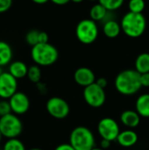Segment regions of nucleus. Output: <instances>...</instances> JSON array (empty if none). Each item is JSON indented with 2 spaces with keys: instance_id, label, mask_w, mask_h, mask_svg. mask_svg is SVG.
<instances>
[{
  "instance_id": "obj_13",
  "label": "nucleus",
  "mask_w": 149,
  "mask_h": 150,
  "mask_svg": "<svg viewBox=\"0 0 149 150\" xmlns=\"http://www.w3.org/2000/svg\"><path fill=\"white\" fill-rule=\"evenodd\" d=\"M138 140L139 137L135 131L132 129H126L119 133L116 141L124 148H131L138 142Z\"/></svg>"
},
{
  "instance_id": "obj_31",
  "label": "nucleus",
  "mask_w": 149,
  "mask_h": 150,
  "mask_svg": "<svg viewBox=\"0 0 149 150\" xmlns=\"http://www.w3.org/2000/svg\"><path fill=\"white\" fill-rule=\"evenodd\" d=\"M96 83H97L100 87H102L103 89H105L107 86L108 82H107V80L105 77H100V78H98V79L96 80Z\"/></svg>"
},
{
  "instance_id": "obj_2",
  "label": "nucleus",
  "mask_w": 149,
  "mask_h": 150,
  "mask_svg": "<svg viewBox=\"0 0 149 150\" xmlns=\"http://www.w3.org/2000/svg\"><path fill=\"white\" fill-rule=\"evenodd\" d=\"M121 29L130 38L141 37L147 27V20L142 13L128 11L121 19Z\"/></svg>"
},
{
  "instance_id": "obj_17",
  "label": "nucleus",
  "mask_w": 149,
  "mask_h": 150,
  "mask_svg": "<svg viewBox=\"0 0 149 150\" xmlns=\"http://www.w3.org/2000/svg\"><path fill=\"white\" fill-rule=\"evenodd\" d=\"M121 30H122L121 25L116 20H113V19L107 20L104 24V26H103L104 34L110 39L118 37L119 35Z\"/></svg>"
},
{
  "instance_id": "obj_15",
  "label": "nucleus",
  "mask_w": 149,
  "mask_h": 150,
  "mask_svg": "<svg viewBox=\"0 0 149 150\" xmlns=\"http://www.w3.org/2000/svg\"><path fill=\"white\" fill-rule=\"evenodd\" d=\"M11 76L16 79H21L25 76H27L28 67L27 65L21 61H15L9 64V71Z\"/></svg>"
},
{
  "instance_id": "obj_1",
  "label": "nucleus",
  "mask_w": 149,
  "mask_h": 150,
  "mask_svg": "<svg viewBox=\"0 0 149 150\" xmlns=\"http://www.w3.org/2000/svg\"><path fill=\"white\" fill-rule=\"evenodd\" d=\"M141 74L135 69H126L115 78V88L124 96H133L141 89Z\"/></svg>"
},
{
  "instance_id": "obj_41",
  "label": "nucleus",
  "mask_w": 149,
  "mask_h": 150,
  "mask_svg": "<svg viewBox=\"0 0 149 150\" xmlns=\"http://www.w3.org/2000/svg\"><path fill=\"white\" fill-rule=\"evenodd\" d=\"M0 101H1V98H0Z\"/></svg>"
},
{
  "instance_id": "obj_29",
  "label": "nucleus",
  "mask_w": 149,
  "mask_h": 150,
  "mask_svg": "<svg viewBox=\"0 0 149 150\" xmlns=\"http://www.w3.org/2000/svg\"><path fill=\"white\" fill-rule=\"evenodd\" d=\"M54 150H76L70 143H61L60 145H58Z\"/></svg>"
},
{
  "instance_id": "obj_3",
  "label": "nucleus",
  "mask_w": 149,
  "mask_h": 150,
  "mask_svg": "<svg viewBox=\"0 0 149 150\" xmlns=\"http://www.w3.org/2000/svg\"><path fill=\"white\" fill-rule=\"evenodd\" d=\"M31 56L38 66L47 67L55 63L59 57L57 48L50 43H39L32 47Z\"/></svg>"
},
{
  "instance_id": "obj_26",
  "label": "nucleus",
  "mask_w": 149,
  "mask_h": 150,
  "mask_svg": "<svg viewBox=\"0 0 149 150\" xmlns=\"http://www.w3.org/2000/svg\"><path fill=\"white\" fill-rule=\"evenodd\" d=\"M11 107L9 103V100L3 99L0 101V117L8 115L11 113Z\"/></svg>"
},
{
  "instance_id": "obj_28",
  "label": "nucleus",
  "mask_w": 149,
  "mask_h": 150,
  "mask_svg": "<svg viewBox=\"0 0 149 150\" xmlns=\"http://www.w3.org/2000/svg\"><path fill=\"white\" fill-rule=\"evenodd\" d=\"M141 83L142 87H149V72L141 74Z\"/></svg>"
},
{
  "instance_id": "obj_16",
  "label": "nucleus",
  "mask_w": 149,
  "mask_h": 150,
  "mask_svg": "<svg viewBox=\"0 0 149 150\" xmlns=\"http://www.w3.org/2000/svg\"><path fill=\"white\" fill-rule=\"evenodd\" d=\"M135 108L141 118H149V93H144L138 97Z\"/></svg>"
},
{
  "instance_id": "obj_18",
  "label": "nucleus",
  "mask_w": 149,
  "mask_h": 150,
  "mask_svg": "<svg viewBox=\"0 0 149 150\" xmlns=\"http://www.w3.org/2000/svg\"><path fill=\"white\" fill-rule=\"evenodd\" d=\"M12 54L11 47L7 42L0 40V67L10 64L12 59Z\"/></svg>"
},
{
  "instance_id": "obj_8",
  "label": "nucleus",
  "mask_w": 149,
  "mask_h": 150,
  "mask_svg": "<svg viewBox=\"0 0 149 150\" xmlns=\"http://www.w3.org/2000/svg\"><path fill=\"white\" fill-rule=\"evenodd\" d=\"M46 108L48 114L57 120L67 118L70 112V107L68 102L59 97L50 98L46 104Z\"/></svg>"
},
{
  "instance_id": "obj_4",
  "label": "nucleus",
  "mask_w": 149,
  "mask_h": 150,
  "mask_svg": "<svg viewBox=\"0 0 149 150\" xmlns=\"http://www.w3.org/2000/svg\"><path fill=\"white\" fill-rule=\"evenodd\" d=\"M69 143L76 150H91L95 148V136L86 127H76L69 135Z\"/></svg>"
},
{
  "instance_id": "obj_33",
  "label": "nucleus",
  "mask_w": 149,
  "mask_h": 150,
  "mask_svg": "<svg viewBox=\"0 0 149 150\" xmlns=\"http://www.w3.org/2000/svg\"><path fill=\"white\" fill-rule=\"evenodd\" d=\"M50 1L57 5H64L66 4H68L70 0H50Z\"/></svg>"
},
{
  "instance_id": "obj_12",
  "label": "nucleus",
  "mask_w": 149,
  "mask_h": 150,
  "mask_svg": "<svg viewBox=\"0 0 149 150\" xmlns=\"http://www.w3.org/2000/svg\"><path fill=\"white\" fill-rule=\"evenodd\" d=\"M75 82L83 87H87L96 82V76L94 72L86 67H81L77 69L74 73Z\"/></svg>"
},
{
  "instance_id": "obj_20",
  "label": "nucleus",
  "mask_w": 149,
  "mask_h": 150,
  "mask_svg": "<svg viewBox=\"0 0 149 150\" xmlns=\"http://www.w3.org/2000/svg\"><path fill=\"white\" fill-rule=\"evenodd\" d=\"M108 11L101 4H97L95 5H93L90 10V17L92 20H94L95 22L97 21H101L103 19H105L108 14Z\"/></svg>"
},
{
  "instance_id": "obj_14",
  "label": "nucleus",
  "mask_w": 149,
  "mask_h": 150,
  "mask_svg": "<svg viewBox=\"0 0 149 150\" xmlns=\"http://www.w3.org/2000/svg\"><path fill=\"white\" fill-rule=\"evenodd\" d=\"M121 123L128 128H135L141 122V116L136 111L126 110L120 115Z\"/></svg>"
},
{
  "instance_id": "obj_40",
  "label": "nucleus",
  "mask_w": 149,
  "mask_h": 150,
  "mask_svg": "<svg viewBox=\"0 0 149 150\" xmlns=\"http://www.w3.org/2000/svg\"><path fill=\"white\" fill-rule=\"evenodd\" d=\"M90 1H95V0H90Z\"/></svg>"
},
{
  "instance_id": "obj_23",
  "label": "nucleus",
  "mask_w": 149,
  "mask_h": 150,
  "mask_svg": "<svg viewBox=\"0 0 149 150\" xmlns=\"http://www.w3.org/2000/svg\"><path fill=\"white\" fill-rule=\"evenodd\" d=\"M98 1L99 4H101L107 11H111L119 9L123 5L125 0H98Z\"/></svg>"
},
{
  "instance_id": "obj_7",
  "label": "nucleus",
  "mask_w": 149,
  "mask_h": 150,
  "mask_svg": "<svg viewBox=\"0 0 149 150\" xmlns=\"http://www.w3.org/2000/svg\"><path fill=\"white\" fill-rule=\"evenodd\" d=\"M83 98L85 102L93 108H99L104 105L106 100L105 89L100 87L96 82L83 90Z\"/></svg>"
},
{
  "instance_id": "obj_21",
  "label": "nucleus",
  "mask_w": 149,
  "mask_h": 150,
  "mask_svg": "<svg viewBox=\"0 0 149 150\" xmlns=\"http://www.w3.org/2000/svg\"><path fill=\"white\" fill-rule=\"evenodd\" d=\"M28 79L33 83H39L41 79V70L38 65H32L28 68L27 72Z\"/></svg>"
},
{
  "instance_id": "obj_32",
  "label": "nucleus",
  "mask_w": 149,
  "mask_h": 150,
  "mask_svg": "<svg viewBox=\"0 0 149 150\" xmlns=\"http://www.w3.org/2000/svg\"><path fill=\"white\" fill-rule=\"evenodd\" d=\"M111 142H110V141H107V140L102 139V141H101V149H105V150H106L107 149H109V148H110V146H111Z\"/></svg>"
},
{
  "instance_id": "obj_10",
  "label": "nucleus",
  "mask_w": 149,
  "mask_h": 150,
  "mask_svg": "<svg viewBox=\"0 0 149 150\" xmlns=\"http://www.w3.org/2000/svg\"><path fill=\"white\" fill-rule=\"evenodd\" d=\"M18 79L9 72H4L0 76V98L10 99L18 91Z\"/></svg>"
},
{
  "instance_id": "obj_9",
  "label": "nucleus",
  "mask_w": 149,
  "mask_h": 150,
  "mask_svg": "<svg viewBox=\"0 0 149 150\" xmlns=\"http://www.w3.org/2000/svg\"><path fill=\"white\" fill-rule=\"evenodd\" d=\"M97 132L102 139L113 142L116 141L119 133V126L118 122L112 118L102 119L97 125Z\"/></svg>"
},
{
  "instance_id": "obj_38",
  "label": "nucleus",
  "mask_w": 149,
  "mask_h": 150,
  "mask_svg": "<svg viewBox=\"0 0 149 150\" xmlns=\"http://www.w3.org/2000/svg\"><path fill=\"white\" fill-rule=\"evenodd\" d=\"M2 137H3V135H2V134L0 132V143H1V141H2Z\"/></svg>"
},
{
  "instance_id": "obj_37",
  "label": "nucleus",
  "mask_w": 149,
  "mask_h": 150,
  "mask_svg": "<svg viewBox=\"0 0 149 150\" xmlns=\"http://www.w3.org/2000/svg\"><path fill=\"white\" fill-rule=\"evenodd\" d=\"M3 73H4V71H3V67H0V76H1Z\"/></svg>"
},
{
  "instance_id": "obj_30",
  "label": "nucleus",
  "mask_w": 149,
  "mask_h": 150,
  "mask_svg": "<svg viewBox=\"0 0 149 150\" xmlns=\"http://www.w3.org/2000/svg\"><path fill=\"white\" fill-rule=\"evenodd\" d=\"M48 34L45 32H40L39 35V43H47L48 42Z\"/></svg>"
},
{
  "instance_id": "obj_35",
  "label": "nucleus",
  "mask_w": 149,
  "mask_h": 150,
  "mask_svg": "<svg viewBox=\"0 0 149 150\" xmlns=\"http://www.w3.org/2000/svg\"><path fill=\"white\" fill-rule=\"evenodd\" d=\"M70 1H72L74 3H76V4H79V3H82L83 0H70Z\"/></svg>"
},
{
  "instance_id": "obj_5",
  "label": "nucleus",
  "mask_w": 149,
  "mask_h": 150,
  "mask_svg": "<svg viewBox=\"0 0 149 150\" xmlns=\"http://www.w3.org/2000/svg\"><path fill=\"white\" fill-rule=\"evenodd\" d=\"M76 35L78 40L85 45L93 43L98 37V27L91 18L82 19L76 25Z\"/></svg>"
},
{
  "instance_id": "obj_24",
  "label": "nucleus",
  "mask_w": 149,
  "mask_h": 150,
  "mask_svg": "<svg viewBox=\"0 0 149 150\" xmlns=\"http://www.w3.org/2000/svg\"><path fill=\"white\" fill-rule=\"evenodd\" d=\"M146 6L144 0H130L128 3L129 11L134 13H142Z\"/></svg>"
},
{
  "instance_id": "obj_19",
  "label": "nucleus",
  "mask_w": 149,
  "mask_h": 150,
  "mask_svg": "<svg viewBox=\"0 0 149 150\" xmlns=\"http://www.w3.org/2000/svg\"><path fill=\"white\" fill-rule=\"evenodd\" d=\"M135 70L140 74L149 72V54L142 53L135 60Z\"/></svg>"
},
{
  "instance_id": "obj_34",
  "label": "nucleus",
  "mask_w": 149,
  "mask_h": 150,
  "mask_svg": "<svg viewBox=\"0 0 149 150\" xmlns=\"http://www.w3.org/2000/svg\"><path fill=\"white\" fill-rule=\"evenodd\" d=\"M32 1L38 4H46L47 2H48L49 0H32Z\"/></svg>"
},
{
  "instance_id": "obj_22",
  "label": "nucleus",
  "mask_w": 149,
  "mask_h": 150,
  "mask_svg": "<svg viewBox=\"0 0 149 150\" xmlns=\"http://www.w3.org/2000/svg\"><path fill=\"white\" fill-rule=\"evenodd\" d=\"M3 150H26L24 143L18 140V138H13V139H8L4 145Z\"/></svg>"
},
{
  "instance_id": "obj_25",
  "label": "nucleus",
  "mask_w": 149,
  "mask_h": 150,
  "mask_svg": "<svg viewBox=\"0 0 149 150\" xmlns=\"http://www.w3.org/2000/svg\"><path fill=\"white\" fill-rule=\"evenodd\" d=\"M39 35H40V31L31 30L25 35V41L27 42V44L33 47L39 44Z\"/></svg>"
},
{
  "instance_id": "obj_39",
  "label": "nucleus",
  "mask_w": 149,
  "mask_h": 150,
  "mask_svg": "<svg viewBox=\"0 0 149 150\" xmlns=\"http://www.w3.org/2000/svg\"><path fill=\"white\" fill-rule=\"evenodd\" d=\"M28 150H42V149H28Z\"/></svg>"
},
{
  "instance_id": "obj_36",
  "label": "nucleus",
  "mask_w": 149,
  "mask_h": 150,
  "mask_svg": "<svg viewBox=\"0 0 149 150\" xmlns=\"http://www.w3.org/2000/svg\"><path fill=\"white\" fill-rule=\"evenodd\" d=\"M91 150H105V149H101V148H96V147H95V148H93Z\"/></svg>"
},
{
  "instance_id": "obj_27",
  "label": "nucleus",
  "mask_w": 149,
  "mask_h": 150,
  "mask_svg": "<svg viewBox=\"0 0 149 150\" xmlns=\"http://www.w3.org/2000/svg\"><path fill=\"white\" fill-rule=\"evenodd\" d=\"M12 5V0H0V13L7 11Z\"/></svg>"
},
{
  "instance_id": "obj_6",
  "label": "nucleus",
  "mask_w": 149,
  "mask_h": 150,
  "mask_svg": "<svg viewBox=\"0 0 149 150\" xmlns=\"http://www.w3.org/2000/svg\"><path fill=\"white\" fill-rule=\"evenodd\" d=\"M23 130V124L18 115L10 113L0 117V132L3 137L8 139L18 138Z\"/></svg>"
},
{
  "instance_id": "obj_11",
  "label": "nucleus",
  "mask_w": 149,
  "mask_h": 150,
  "mask_svg": "<svg viewBox=\"0 0 149 150\" xmlns=\"http://www.w3.org/2000/svg\"><path fill=\"white\" fill-rule=\"evenodd\" d=\"M9 100L12 113L22 115L27 112L30 108V100L27 95L21 91H17Z\"/></svg>"
}]
</instances>
